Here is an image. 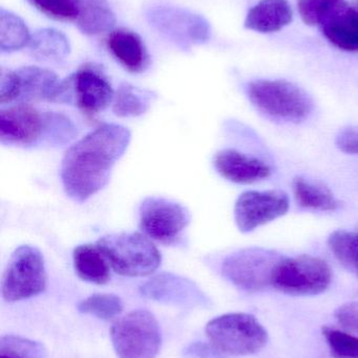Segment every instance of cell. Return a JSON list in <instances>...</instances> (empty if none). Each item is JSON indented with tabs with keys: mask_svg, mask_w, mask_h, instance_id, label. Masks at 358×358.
I'll list each match as a JSON object with an SVG mask.
<instances>
[{
	"mask_svg": "<svg viewBox=\"0 0 358 358\" xmlns=\"http://www.w3.org/2000/svg\"><path fill=\"white\" fill-rule=\"evenodd\" d=\"M132 134L117 124H103L69 147L61 163V181L69 198L83 202L103 189Z\"/></svg>",
	"mask_w": 358,
	"mask_h": 358,
	"instance_id": "1",
	"label": "cell"
},
{
	"mask_svg": "<svg viewBox=\"0 0 358 358\" xmlns=\"http://www.w3.org/2000/svg\"><path fill=\"white\" fill-rule=\"evenodd\" d=\"M73 124L64 115L42 113L27 104L0 111V141L10 146L31 147L42 142L61 144L74 136Z\"/></svg>",
	"mask_w": 358,
	"mask_h": 358,
	"instance_id": "2",
	"label": "cell"
},
{
	"mask_svg": "<svg viewBox=\"0 0 358 358\" xmlns=\"http://www.w3.org/2000/svg\"><path fill=\"white\" fill-rule=\"evenodd\" d=\"M252 104L266 117L298 124L310 117L313 101L303 88L286 80H256L247 85Z\"/></svg>",
	"mask_w": 358,
	"mask_h": 358,
	"instance_id": "3",
	"label": "cell"
},
{
	"mask_svg": "<svg viewBox=\"0 0 358 358\" xmlns=\"http://www.w3.org/2000/svg\"><path fill=\"white\" fill-rule=\"evenodd\" d=\"M99 246L113 271L126 277H145L159 268L162 257L155 244L140 233L103 236Z\"/></svg>",
	"mask_w": 358,
	"mask_h": 358,
	"instance_id": "4",
	"label": "cell"
},
{
	"mask_svg": "<svg viewBox=\"0 0 358 358\" xmlns=\"http://www.w3.org/2000/svg\"><path fill=\"white\" fill-rule=\"evenodd\" d=\"M206 334L216 350L225 355L245 357L260 352L268 342L262 324L247 313H228L210 321Z\"/></svg>",
	"mask_w": 358,
	"mask_h": 358,
	"instance_id": "5",
	"label": "cell"
},
{
	"mask_svg": "<svg viewBox=\"0 0 358 358\" xmlns=\"http://www.w3.org/2000/svg\"><path fill=\"white\" fill-rule=\"evenodd\" d=\"M332 271L326 261L310 255L284 257L273 273L271 288L289 296L323 294L331 285Z\"/></svg>",
	"mask_w": 358,
	"mask_h": 358,
	"instance_id": "6",
	"label": "cell"
},
{
	"mask_svg": "<svg viewBox=\"0 0 358 358\" xmlns=\"http://www.w3.org/2000/svg\"><path fill=\"white\" fill-rule=\"evenodd\" d=\"M111 338L119 358H155L161 347L157 320L147 310H135L117 320Z\"/></svg>",
	"mask_w": 358,
	"mask_h": 358,
	"instance_id": "7",
	"label": "cell"
},
{
	"mask_svg": "<svg viewBox=\"0 0 358 358\" xmlns=\"http://www.w3.org/2000/svg\"><path fill=\"white\" fill-rule=\"evenodd\" d=\"M46 265L35 246L21 245L14 250L2 278V298L6 302H18L33 298L46 287Z\"/></svg>",
	"mask_w": 358,
	"mask_h": 358,
	"instance_id": "8",
	"label": "cell"
},
{
	"mask_svg": "<svg viewBox=\"0 0 358 358\" xmlns=\"http://www.w3.org/2000/svg\"><path fill=\"white\" fill-rule=\"evenodd\" d=\"M283 258L268 248H243L223 261L222 275L244 292H263L271 287L273 273Z\"/></svg>",
	"mask_w": 358,
	"mask_h": 358,
	"instance_id": "9",
	"label": "cell"
},
{
	"mask_svg": "<svg viewBox=\"0 0 358 358\" xmlns=\"http://www.w3.org/2000/svg\"><path fill=\"white\" fill-rule=\"evenodd\" d=\"M146 18L158 33L184 50L206 43L212 37L207 19L186 8L153 6L146 13Z\"/></svg>",
	"mask_w": 358,
	"mask_h": 358,
	"instance_id": "10",
	"label": "cell"
},
{
	"mask_svg": "<svg viewBox=\"0 0 358 358\" xmlns=\"http://www.w3.org/2000/svg\"><path fill=\"white\" fill-rule=\"evenodd\" d=\"M191 222V213L182 204L164 197H147L140 206V229L156 241L172 244L180 239Z\"/></svg>",
	"mask_w": 358,
	"mask_h": 358,
	"instance_id": "11",
	"label": "cell"
},
{
	"mask_svg": "<svg viewBox=\"0 0 358 358\" xmlns=\"http://www.w3.org/2000/svg\"><path fill=\"white\" fill-rule=\"evenodd\" d=\"M289 196L282 189L246 191L235 206V220L242 233H250L287 214Z\"/></svg>",
	"mask_w": 358,
	"mask_h": 358,
	"instance_id": "12",
	"label": "cell"
},
{
	"mask_svg": "<svg viewBox=\"0 0 358 358\" xmlns=\"http://www.w3.org/2000/svg\"><path fill=\"white\" fill-rule=\"evenodd\" d=\"M69 77L73 85L74 101L85 115L92 117L101 113L115 99L111 84L104 75L94 67H82Z\"/></svg>",
	"mask_w": 358,
	"mask_h": 358,
	"instance_id": "13",
	"label": "cell"
},
{
	"mask_svg": "<svg viewBox=\"0 0 358 358\" xmlns=\"http://www.w3.org/2000/svg\"><path fill=\"white\" fill-rule=\"evenodd\" d=\"M145 298L176 306H200L205 296L191 280L174 273H161L151 278L141 287Z\"/></svg>",
	"mask_w": 358,
	"mask_h": 358,
	"instance_id": "14",
	"label": "cell"
},
{
	"mask_svg": "<svg viewBox=\"0 0 358 358\" xmlns=\"http://www.w3.org/2000/svg\"><path fill=\"white\" fill-rule=\"evenodd\" d=\"M214 168L222 178L239 185H250L271 176V169L262 159L235 149H223L214 159Z\"/></svg>",
	"mask_w": 358,
	"mask_h": 358,
	"instance_id": "15",
	"label": "cell"
},
{
	"mask_svg": "<svg viewBox=\"0 0 358 358\" xmlns=\"http://www.w3.org/2000/svg\"><path fill=\"white\" fill-rule=\"evenodd\" d=\"M16 71L20 90L18 100L61 103L62 81L56 73L38 66L21 67Z\"/></svg>",
	"mask_w": 358,
	"mask_h": 358,
	"instance_id": "16",
	"label": "cell"
},
{
	"mask_svg": "<svg viewBox=\"0 0 358 358\" xmlns=\"http://www.w3.org/2000/svg\"><path fill=\"white\" fill-rule=\"evenodd\" d=\"M106 44L113 58L130 73H142L149 67V52L135 31L125 29L111 31Z\"/></svg>",
	"mask_w": 358,
	"mask_h": 358,
	"instance_id": "17",
	"label": "cell"
},
{
	"mask_svg": "<svg viewBox=\"0 0 358 358\" xmlns=\"http://www.w3.org/2000/svg\"><path fill=\"white\" fill-rule=\"evenodd\" d=\"M294 19L288 0H260L245 19L246 29L259 33H275L287 27Z\"/></svg>",
	"mask_w": 358,
	"mask_h": 358,
	"instance_id": "18",
	"label": "cell"
},
{
	"mask_svg": "<svg viewBox=\"0 0 358 358\" xmlns=\"http://www.w3.org/2000/svg\"><path fill=\"white\" fill-rule=\"evenodd\" d=\"M292 191L298 206L306 210L336 212L342 206L329 187L303 176L292 180Z\"/></svg>",
	"mask_w": 358,
	"mask_h": 358,
	"instance_id": "19",
	"label": "cell"
},
{
	"mask_svg": "<svg viewBox=\"0 0 358 358\" xmlns=\"http://www.w3.org/2000/svg\"><path fill=\"white\" fill-rule=\"evenodd\" d=\"M73 259L76 273L83 281L98 285L109 282L111 278V264L97 244H83L77 246L74 250Z\"/></svg>",
	"mask_w": 358,
	"mask_h": 358,
	"instance_id": "20",
	"label": "cell"
},
{
	"mask_svg": "<svg viewBox=\"0 0 358 358\" xmlns=\"http://www.w3.org/2000/svg\"><path fill=\"white\" fill-rule=\"evenodd\" d=\"M325 37L340 50L358 52V6H347L322 27Z\"/></svg>",
	"mask_w": 358,
	"mask_h": 358,
	"instance_id": "21",
	"label": "cell"
},
{
	"mask_svg": "<svg viewBox=\"0 0 358 358\" xmlns=\"http://www.w3.org/2000/svg\"><path fill=\"white\" fill-rule=\"evenodd\" d=\"M77 2L79 14L75 22L81 33L96 36L113 29L115 14L107 0H77Z\"/></svg>",
	"mask_w": 358,
	"mask_h": 358,
	"instance_id": "22",
	"label": "cell"
},
{
	"mask_svg": "<svg viewBox=\"0 0 358 358\" xmlns=\"http://www.w3.org/2000/svg\"><path fill=\"white\" fill-rule=\"evenodd\" d=\"M27 48L34 58L48 62L63 60L71 52V44L67 36L55 29L36 31Z\"/></svg>",
	"mask_w": 358,
	"mask_h": 358,
	"instance_id": "23",
	"label": "cell"
},
{
	"mask_svg": "<svg viewBox=\"0 0 358 358\" xmlns=\"http://www.w3.org/2000/svg\"><path fill=\"white\" fill-rule=\"evenodd\" d=\"M153 99L155 96L149 90L122 84L113 99V113L118 117H139L149 110Z\"/></svg>",
	"mask_w": 358,
	"mask_h": 358,
	"instance_id": "24",
	"label": "cell"
},
{
	"mask_svg": "<svg viewBox=\"0 0 358 358\" xmlns=\"http://www.w3.org/2000/svg\"><path fill=\"white\" fill-rule=\"evenodd\" d=\"M32 35L25 21L14 13L0 10V50L13 52L29 45Z\"/></svg>",
	"mask_w": 358,
	"mask_h": 358,
	"instance_id": "25",
	"label": "cell"
},
{
	"mask_svg": "<svg viewBox=\"0 0 358 358\" xmlns=\"http://www.w3.org/2000/svg\"><path fill=\"white\" fill-rule=\"evenodd\" d=\"M328 246L345 268L358 275V231H334L328 238Z\"/></svg>",
	"mask_w": 358,
	"mask_h": 358,
	"instance_id": "26",
	"label": "cell"
},
{
	"mask_svg": "<svg viewBox=\"0 0 358 358\" xmlns=\"http://www.w3.org/2000/svg\"><path fill=\"white\" fill-rule=\"evenodd\" d=\"M298 12L308 25H321L348 6L346 0H298Z\"/></svg>",
	"mask_w": 358,
	"mask_h": 358,
	"instance_id": "27",
	"label": "cell"
},
{
	"mask_svg": "<svg viewBox=\"0 0 358 358\" xmlns=\"http://www.w3.org/2000/svg\"><path fill=\"white\" fill-rule=\"evenodd\" d=\"M78 310L92 315L98 319L109 320L117 317L123 310V303L113 294H95L78 304Z\"/></svg>",
	"mask_w": 358,
	"mask_h": 358,
	"instance_id": "28",
	"label": "cell"
},
{
	"mask_svg": "<svg viewBox=\"0 0 358 358\" xmlns=\"http://www.w3.org/2000/svg\"><path fill=\"white\" fill-rule=\"evenodd\" d=\"M46 350L39 343L16 336H2L0 358H43Z\"/></svg>",
	"mask_w": 358,
	"mask_h": 358,
	"instance_id": "29",
	"label": "cell"
},
{
	"mask_svg": "<svg viewBox=\"0 0 358 358\" xmlns=\"http://www.w3.org/2000/svg\"><path fill=\"white\" fill-rule=\"evenodd\" d=\"M323 336L336 358H358V336L333 327H324Z\"/></svg>",
	"mask_w": 358,
	"mask_h": 358,
	"instance_id": "30",
	"label": "cell"
},
{
	"mask_svg": "<svg viewBox=\"0 0 358 358\" xmlns=\"http://www.w3.org/2000/svg\"><path fill=\"white\" fill-rule=\"evenodd\" d=\"M36 10L48 16V18L59 21L77 20V0H27Z\"/></svg>",
	"mask_w": 358,
	"mask_h": 358,
	"instance_id": "31",
	"label": "cell"
},
{
	"mask_svg": "<svg viewBox=\"0 0 358 358\" xmlns=\"http://www.w3.org/2000/svg\"><path fill=\"white\" fill-rule=\"evenodd\" d=\"M19 78L16 71L1 69L0 73V102H14L19 99Z\"/></svg>",
	"mask_w": 358,
	"mask_h": 358,
	"instance_id": "32",
	"label": "cell"
},
{
	"mask_svg": "<svg viewBox=\"0 0 358 358\" xmlns=\"http://www.w3.org/2000/svg\"><path fill=\"white\" fill-rule=\"evenodd\" d=\"M336 144L342 152L358 155V126L343 128L336 136Z\"/></svg>",
	"mask_w": 358,
	"mask_h": 358,
	"instance_id": "33",
	"label": "cell"
},
{
	"mask_svg": "<svg viewBox=\"0 0 358 358\" xmlns=\"http://www.w3.org/2000/svg\"><path fill=\"white\" fill-rule=\"evenodd\" d=\"M336 317L345 327L358 332V302L342 305L336 309Z\"/></svg>",
	"mask_w": 358,
	"mask_h": 358,
	"instance_id": "34",
	"label": "cell"
}]
</instances>
